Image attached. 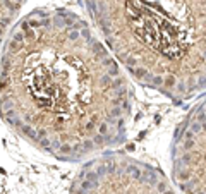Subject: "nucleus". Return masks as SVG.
Wrapping results in <instances>:
<instances>
[{
	"instance_id": "3",
	"label": "nucleus",
	"mask_w": 206,
	"mask_h": 194,
	"mask_svg": "<svg viewBox=\"0 0 206 194\" xmlns=\"http://www.w3.org/2000/svg\"><path fill=\"white\" fill-rule=\"evenodd\" d=\"M172 182L179 194H206V93L177 124L172 146Z\"/></svg>"
},
{
	"instance_id": "1",
	"label": "nucleus",
	"mask_w": 206,
	"mask_h": 194,
	"mask_svg": "<svg viewBox=\"0 0 206 194\" xmlns=\"http://www.w3.org/2000/svg\"><path fill=\"white\" fill-rule=\"evenodd\" d=\"M0 110L40 151L83 161L129 136L134 93L127 72L69 10H33L5 45Z\"/></svg>"
},
{
	"instance_id": "2",
	"label": "nucleus",
	"mask_w": 206,
	"mask_h": 194,
	"mask_svg": "<svg viewBox=\"0 0 206 194\" xmlns=\"http://www.w3.org/2000/svg\"><path fill=\"white\" fill-rule=\"evenodd\" d=\"M71 194H179L162 170L126 153L108 151L76 175Z\"/></svg>"
}]
</instances>
